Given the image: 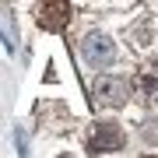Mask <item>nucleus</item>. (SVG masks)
Listing matches in <instances>:
<instances>
[{"label":"nucleus","instance_id":"1","mask_svg":"<svg viewBox=\"0 0 158 158\" xmlns=\"http://www.w3.org/2000/svg\"><path fill=\"white\" fill-rule=\"evenodd\" d=\"M91 95H95L98 106H123L127 102V81L116 77V74H98L95 81H91Z\"/></svg>","mask_w":158,"mask_h":158},{"label":"nucleus","instance_id":"2","mask_svg":"<svg viewBox=\"0 0 158 158\" xmlns=\"http://www.w3.org/2000/svg\"><path fill=\"white\" fill-rule=\"evenodd\" d=\"M123 130H119L116 123H95L91 127V134H88V148L95 155H109V151H119L123 148Z\"/></svg>","mask_w":158,"mask_h":158},{"label":"nucleus","instance_id":"3","mask_svg":"<svg viewBox=\"0 0 158 158\" xmlns=\"http://www.w3.org/2000/svg\"><path fill=\"white\" fill-rule=\"evenodd\" d=\"M81 56H85L91 67H106V63H113V56H116V46H113V39H106V35H85Z\"/></svg>","mask_w":158,"mask_h":158},{"label":"nucleus","instance_id":"4","mask_svg":"<svg viewBox=\"0 0 158 158\" xmlns=\"http://www.w3.org/2000/svg\"><path fill=\"white\" fill-rule=\"evenodd\" d=\"M35 18H39V25L46 32H63L70 21V4H39Z\"/></svg>","mask_w":158,"mask_h":158},{"label":"nucleus","instance_id":"5","mask_svg":"<svg viewBox=\"0 0 158 158\" xmlns=\"http://www.w3.org/2000/svg\"><path fill=\"white\" fill-rule=\"evenodd\" d=\"M137 81H141L144 95H148V91H155V88H158V77H155V70H141V77H137Z\"/></svg>","mask_w":158,"mask_h":158},{"label":"nucleus","instance_id":"6","mask_svg":"<svg viewBox=\"0 0 158 158\" xmlns=\"http://www.w3.org/2000/svg\"><path fill=\"white\" fill-rule=\"evenodd\" d=\"M60 158H70V155H60Z\"/></svg>","mask_w":158,"mask_h":158},{"label":"nucleus","instance_id":"7","mask_svg":"<svg viewBox=\"0 0 158 158\" xmlns=\"http://www.w3.org/2000/svg\"><path fill=\"white\" fill-rule=\"evenodd\" d=\"M144 158H155V155H144Z\"/></svg>","mask_w":158,"mask_h":158}]
</instances>
